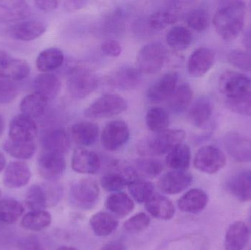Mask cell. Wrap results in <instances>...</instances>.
I'll return each instance as SVG.
<instances>
[{
    "instance_id": "cell-1",
    "label": "cell",
    "mask_w": 251,
    "mask_h": 250,
    "mask_svg": "<svg viewBox=\"0 0 251 250\" xmlns=\"http://www.w3.org/2000/svg\"><path fill=\"white\" fill-rule=\"evenodd\" d=\"M245 16L244 1H223L214 16L215 30L223 39L233 41L240 35L244 27Z\"/></svg>"
},
{
    "instance_id": "cell-2",
    "label": "cell",
    "mask_w": 251,
    "mask_h": 250,
    "mask_svg": "<svg viewBox=\"0 0 251 250\" xmlns=\"http://www.w3.org/2000/svg\"><path fill=\"white\" fill-rule=\"evenodd\" d=\"M185 137V132L181 129H167L140 141L138 151L146 157L164 155L176 145L182 143Z\"/></svg>"
},
{
    "instance_id": "cell-3",
    "label": "cell",
    "mask_w": 251,
    "mask_h": 250,
    "mask_svg": "<svg viewBox=\"0 0 251 250\" xmlns=\"http://www.w3.org/2000/svg\"><path fill=\"white\" fill-rule=\"evenodd\" d=\"M62 195L63 189L56 183L32 185L26 192L25 204L31 211H40L55 205Z\"/></svg>"
},
{
    "instance_id": "cell-4",
    "label": "cell",
    "mask_w": 251,
    "mask_h": 250,
    "mask_svg": "<svg viewBox=\"0 0 251 250\" xmlns=\"http://www.w3.org/2000/svg\"><path fill=\"white\" fill-rule=\"evenodd\" d=\"M127 108V103L121 95L114 93H106L90 104L84 115L88 118H110L119 115Z\"/></svg>"
},
{
    "instance_id": "cell-5",
    "label": "cell",
    "mask_w": 251,
    "mask_h": 250,
    "mask_svg": "<svg viewBox=\"0 0 251 250\" xmlns=\"http://www.w3.org/2000/svg\"><path fill=\"white\" fill-rule=\"evenodd\" d=\"M138 179L135 169L125 163L116 161L101 176V184L108 192H119Z\"/></svg>"
},
{
    "instance_id": "cell-6",
    "label": "cell",
    "mask_w": 251,
    "mask_h": 250,
    "mask_svg": "<svg viewBox=\"0 0 251 250\" xmlns=\"http://www.w3.org/2000/svg\"><path fill=\"white\" fill-rule=\"evenodd\" d=\"M67 85L69 92L74 98L83 99L97 89L99 79L89 69L74 68L69 72Z\"/></svg>"
},
{
    "instance_id": "cell-7",
    "label": "cell",
    "mask_w": 251,
    "mask_h": 250,
    "mask_svg": "<svg viewBox=\"0 0 251 250\" xmlns=\"http://www.w3.org/2000/svg\"><path fill=\"white\" fill-rule=\"evenodd\" d=\"M166 56V50L162 44H146L137 53L136 66L142 74H154L163 67Z\"/></svg>"
},
{
    "instance_id": "cell-8",
    "label": "cell",
    "mask_w": 251,
    "mask_h": 250,
    "mask_svg": "<svg viewBox=\"0 0 251 250\" xmlns=\"http://www.w3.org/2000/svg\"><path fill=\"white\" fill-rule=\"evenodd\" d=\"M100 187L95 181L83 179L72 185L69 200L73 206L80 209H91L100 198Z\"/></svg>"
},
{
    "instance_id": "cell-9",
    "label": "cell",
    "mask_w": 251,
    "mask_h": 250,
    "mask_svg": "<svg viewBox=\"0 0 251 250\" xmlns=\"http://www.w3.org/2000/svg\"><path fill=\"white\" fill-rule=\"evenodd\" d=\"M219 90L227 99L251 94V78L236 71H226L219 79Z\"/></svg>"
},
{
    "instance_id": "cell-10",
    "label": "cell",
    "mask_w": 251,
    "mask_h": 250,
    "mask_svg": "<svg viewBox=\"0 0 251 250\" xmlns=\"http://www.w3.org/2000/svg\"><path fill=\"white\" fill-rule=\"evenodd\" d=\"M226 164V157L219 148L212 145L202 147L195 156L194 167L206 174H215Z\"/></svg>"
},
{
    "instance_id": "cell-11",
    "label": "cell",
    "mask_w": 251,
    "mask_h": 250,
    "mask_svg": "<svg viewBox=\"0 0 251 250\" xmlns=\"http://www.w3.org/2000/svg\"><path fill=\"white\" fill-rule=\"evenodd\" d=\"M129 136V129L126 122L121 120H112L103 129L101 144L107 151H116L126 144Z\"/></svg>"
},
{
    "instance_id": "cell-12",
    "label": "cell",
    "mask_w": 251,
    "mask_h": 250,
    "mask_svg": "<svg viewBox=\"0 0 251 250\" xmlns=\"http://www.w3.org/2000/svg\"><path fill=\"white\" fill-rule=\"evenodd\" d=\"M37 167L40 176L46 180H57L63 176L66 170L64 155L43 151L38 157Z\"/></svg>"
},
{
    "instance_id": "cell-13",
    "label": "cell",
    "mask_w": 251,
    "mask_h": 250,
    "mask_svg": "<svg viewBox=\"0 0 251 250\" xmlns=\"http://www.w3.org/2000/svg\"><path fill=\"white\" fill-rule=\"evenodd\" d=\"M142 81V73L137 68L122 66L110 72L107 76V85L121 91L135 89Z\"/></svg>"
},
{
    "instance_id": "cell-14",
    "label": "cell",
    "mask_w": 251,
    "mask_h": 250,
    "mask_svg": "<svg viewBox=\"0 0 251 250\" xmlns=\"http://www.w3.org/2000/svg\"><path fill=\"white\" fill-rule=\"evenodd\" d=\"M30 68L25 60L16 58L0 50V78L22 80L29 76Z\"/></svg>"
},
{
    "instance_id": "cell-15",
    "label": "cell",
    "mask_w": 251,
    "mask_h": 250,
    "mask_svg": "<svg viewBox=\"0 0 251 250\" xmlns=\"http://www.w3.org/2000/svg\"><path fill=\"white\" fill-rule=\"evenodd\" d=\"M38 126L34 119L24 114L15 116L9 126V139L21 142L35 141Z\"/></svg>"
},
{
    "instance_id": "cell-16",
    "label": "cell",
    "mask_w": 251,
    "mask_h": 250,
    "mask_svg": "<svg viewBox=\"0 0 251 250\" xmlns=\"http://www.w3.org/2000/svg\"><path fill=\"white\" fill-rule=\"evenodd\" d=\"M193 182V177L186 171L173 170L164 174L158 182V187L162 193L176 195L187 189Z\"/></svg>"
},
{
    "instance_id": "cell-17",
    "label": "cell",
    "mask_w": 251,
    "mask_h": 250,
    "mask_svg": "<svg viewBox=\"0 0 251 250\" xmlns=\"http://www.w3.org/2000/svg\"><path fill=\"white\" fill-rule=\"evenodd\" d=\"M178 74L169 71L156 79L148 90V99L152 103H160L168 100L177 87Z\"/></svg>"
},
{
    "instance_id": "cell-18",
    "label": "cell",
    "mask_w": 251,
    "mask_h": 250,
    "mask_svg": "<svg viewBox=\"0 0 251 250\" xmlns=\"http://www.w3.org/2000/svg\"><path fill=\"white\" fill-rule=\"evenodd\" d=\"M224 145L230 157L236 161H251V138L233 132L224 137Z\"/></svg>"
},
{
    "instance_id": "cell-19",
    "label": "cell",
    "mask_w": 251,
    "mask_h": 250,
    "mask_svg": "<svg viewBox=\"0 0 251 250\" xmlns=\"http://www.w3.org/2000/svg\"><path fill=\"white\" fill-rule=\"evenodd\" d=\"M215 53L206 47H201L195 50L189 57L187 70L193 77H201L206 74L214 65Z\"/></svg>"
},
{
    "instance_id": "cell-20",
    "label": "cell",
    "mask_w": 251,
    "mask_h": 250,
    "mask_svg": "<svg viewBox=\"0 0 251 250\" xmlns=\"http://www.w3.org/2000/svg\"><path fill=\"white\" fill-rule=\"evenodd\" d=\"M101 167V160L97 153L84 148L75 149L72 159V167L81 174H95Z\"/></svg>"
},
{
    "instance_id": "cell-21",
    "label": "cell",
    "mask_w": 251,
    "mask_h": 250,
    "mask_svg": "<svg viewBox=\"0 0 251 250\" xmlns=\"http://www.w3.org/2000/svg\"><path fill=\"white\" fill-rule=\"evenodd\" d=\"M30 178V169L26 163L13 161L6 167L3 176V183L4 186L10 189H18L26 186Z\"/></svg>"
},
{
    "instance_id": "cell-22",
    "label": "cell",
    "mask_w": 251,
    "mask_h": 250,
    "mask_svg": "<svg viewBox=\"0 0 251 250\" xmlns=\"http://www.w3.org/2000/svg\"><path fill=\"white\" fill-rule=\"evenodd\" d=\"M47 30L45 24L38 20L17 22L8 29V34L13 39L30 41L41 37Z\"/></svg>"
},
{
    "instance_id": "cell-23",
    "label": "cell",
    "mask_w": 251,
    "mask_h": 250,
    "mask_svg": "<svg viewBox=\"0 0 251 250\" xmlns=\"http://www.w3.org/2000/svg\"><path fill=\"white\" fill-rule=\"evenodd\" d=\"M250 231L246 223L237 221L230 225L224 240L225 250H243L249 244Z\"/></svg>"
},
{
    "instance_id": "cell-24",
    "label": "cell",
    "mask_w": 251,
    "mask_h": 250,
    "mask_svg": "<svg viewBox=\"0 0 251 250\" xmlns=\"http://www.w3.org/2000/svg\"><path fill=\"white\" fill-rule=\"evenodd\" d=\"M27 2L20 0H0V23L19 22L27 16Z\"/></svg>"
},
{
    "instance_id": "cell-25",
    "label": "cell",
    "mask_w": 251,
    "mask_h": 250,
    "mask_svg": "<svg viewBox=\"0 0 251 250\" xmlns=\"http://www.w3.org/2000/svg\"><path fill=\"white\" fill-rule=\"evenodd\" d=\"M41 146L43 151L58 153L64 155L70 148V138L64 129H53L43 136Z\"/></svg>"
},
{
    "instance_id": "cell-26",
    "label": "cell",
    "mask_w": 251,
    "mask_h": 250,
    "mask_svg": "<svg viewBox=\"0 0 251 250\" xmlns=\"http://www.w3.org/2000/svg\"><path fill=\"white\" fill-rule=\"evenodd\" d=\"M208 202L209 197L204 191L192 189L180 198L178 207L183 212L197 214L206 208Z\"/></svg>"
},
{
    "instance_id": "cell-27",
    "label": "cell",
    "mask_w": 251,
    "mask_h": 250,
    "mask_svg": "<svg viewBox=\"0 0 251 250\" xmlns=\"http://www.w3.org/2000/svg\"><path fill=\"white\" fill-rule=\"evenodd\" d=\"M145 208L151 216L159 220H170L175 215L176 208L173 203L159 194H153L145 204Z\"/></svg>"
},
{
    "instance_id": "cell-28",
    "label": "cell",
    "mask_w": 251,
    "mask_h": 250,
    "mask_svg": "<svg viewBox=\"0 0 251 250\" xmlns=\"http://www.w3.org/2000/svg\"><path fill=\"white\" fill-rule=\"evenodd\" d=\"M228 189L230 193L241 202L251 201V172H240L232 176L228 182Z\"/></svg>"
},
{
    "instance_id": "cell-29",
    "label": "cell",
    "mask_w": 251,
    "mask_h": 250,
    "mask_svg": "<svg viewBox=\"0 0 251 250\" xmlns=\"http://www.w3.org/2000/svg\"><path fill=\"white\" fill-rule=\"evenodd\" d=\"M34 91L48 101L57 97L61 90V82L55 75L43 73L38 75L33 81Z\"/></svg>"
},
{
    "instance_id": "cell-30",
    "label": "cell",
    "mask_w": 251,
    "mask_h": 250,
    "mask_svg": "<svg viewBox=\"0 0 251 250\" xmlns=\"http://www.w3.org/2000/svg\"><path fill=\"white\" fill-rule=\"evenodd\" d=\"M100 135V128L93 122L81 121L72 127L74 139L82 146H91L97 142Z\"/></svg>"
},
{
    "instance_id": "cell-31",
    "label": "cell",
    "mask_w": 251,
    "mask_h": 250,
    "mask_svg": "<svg viewBox=\"0 0 251 250\" xmlns=\"http://www.w3.org/2000/svg\"><path fill=\"white\" fill-rule=\"evenodd\" d=\"M64 54L60 48L55 47L44 49L36 59V67L42 73H50L61 67L64 63Z\"/></svg>"
},
{
    "instance_id": "cell-32",
    "label": "cell",
    "mask_w": 251,
    "mask_h": 250,
    "mask_svg": "<svg viewBox=\"0 0 251 250\" xmlns=\"http://www.w3.org/2000/svg\"><path fill=\"white\" fill-rule=\"evenodd\" d=\"M105 206L112 214L119 218H124L132 212L134 204L132 200L125 192H119L107 197Z\"/></svg>"
},
{
    "instance_id": "cell-33",
    "label": "cell",
    "mask_w": 251,
    "mask_h": 250,
    "mask_svg": "<svg viewBox=\"0 0 251 250\" xmlns=\"http://www.w3.org/2000/svg\"><path fill=\"white\" fill-rule=\"evenodd\" d=\"M193 91L187 83L176 87L171 96L168 98V104L170 110L179 114L188 108L193 100Z\"/></svg>"
},
{
    "instance_id": "cell-34",
    "label": "cell",
    "mask_w": 251,
    "mask_h": 250,
    "mask_svg": "<svg viewBox=\"0 0 251 250\" xmlns=\"http://www.w3.org/2000/svg\"><path fill=\"white\" fill-rule=\"evenodd\" d=\"M191 160V152L188 145L180 143L174 146L168 154L166 164L169 168L178 171H186Z\"/></svg>"
},
{
    "instance_id": "cell-35",
    "label": "cell",
    "mask_w": 251,
    "mask_h": 250,
    "mask_svg": "<svg viewBox=\"0 0 251 250\" xmlns=\"http://www.w3.org/2000/svg\"><path fill=\"white\" fill-rule=\"evenodd\" d=\"M213 106L209 98H200L190 107L188 113L189 120L196 127H203L210 118Z\"/></svg>"
},
{
    "instance_id": "cell-36",
    "label": "cell",
    "mask_w": 251,
    "mask_h": 250,
    "mask_svg": "<svg viewBox=\"0 0 251 250\" xmlns=\"http://www.w3.org/2000/svg\"><path fill=\"white\" fill-rule=\"evenodd\" d=\"M91 229L100 237L110 236L117 229L119 222L116 217L107 212H99L90 220Z\"/></svg>"
},
{
    "instance_id": "cell-37",
    "label": "cell",
    "mask_w": 251,
    "mask_h": 250,
    "mask_svg": "<svg viewBox=\"0 0 251 250\" xmlns=\"http://www.w3.org/2000/svg\"><path fill=\"white\" fill-rule=\"evenodd\" d=\"M48 101L42 95L33 92L22 98L20 103V110L22 114L32 119L38 118L45 113Z\"/></svg>"
},
{
    "instance_id": "cell-38",
    "label": "cell",
    "mask_w": 251,
    "mask_h": 250,
    "mask_svg": "<svg viewBox=\"0 0 251 250\" xmlns=\"http://www.w3.org/2000/svg\"><path fill=\"white\" fill-rule=\"evenodd\" d=\"M51 223V214L44 210L31 211L24 216L21 225L29 231H41L48 227Z\"/></svg>"
},
{
    "instance_id": "cell-39",
    "label": "cell",
    "mask_w": 251,
    "mask_h": 250,
    "mask_svg": "<svg viewBox=\"0 0 251 250\" xmlns=\"http://www.w3.org/2000/svg\"><path fill=\"white\" fill-rule=\"evenodd\" d=\"M3 148L7 154L13 158L26 160L32 158L36 151L35 141L21 142L7 139L3 143Z\"/></svg>"
},
{
    "instance_id": "cell-40",
    "label": "cell",
    "mask_w": 251,
    "mask_h": 250,
    "mask_svg": "<svg viewBox=\"0 0 251 250\" xmlns=\"http://www.w3.org/2000/svg\"><path fill=\"white\" fill-rule=\"evenodd\" d=\"M192 41L193 35L191 32L184 26H174L167 34V44L176 51L187 49L191 44Z\"/></svg>"
},
{
    "instance_id": "cell-41",
    "label": "cell",
    "mask_w": 251,
    "mask_h": 250,
    "mask_svg": "<svg viewBox=\"0 0 251 250\" xmlns=\"http://www.w3.org/2000/svg\"><path fill=\"white\" fill-rule=\"evenodd\" d=\"M146 123L149 130L153 133H160L168 129L169 116L164 109L153 107L146 113Z\"/></svg>"
},
{
    "instance_id": "cell-42",
    "label": "cell",
    "mask_w": 251,
    "mask_h": 250,
    "mask_svg": "<svg viewBox=\"0 0 251 250\" xmlns=\"http://www.w3.org/2000/svg\"><path fill=\"white\" fill-rule=\"evenodd\" d=\"M24 211L23 205L19 201L11 199L0 201V223L13 224L22 217Z\"/></svg>"
},
{
    "instance_id": "cell-43",
    "label": "cell",
    "mask_w": 251,
    "mask_h": 250,
    "mask_svg": "<svg viewBox=\"0 0 251 250\" xmlns=\"http://www.w3.org/2000/svg\"><path fill=\"white\" fill-rule=\"evenodd\" d=\"M128 189L133 199L138 204H146L154 194L153 183L140 178L128 185Z\"/></svg>"
},
{
    "instance_id": "cell-44",
    "label": "cell",
    "mask_w": 251,
    "mask_h": 250,
    "mask_svg": "<svg viewBox=\"0 0 251 250\" xmlns=\"http://www.w3.org/2000/svg\"><path fill=\"white\" fill-rule=\"evenodd\" d=\"M135 170L138 175L146 179H154L162 173L163 165L159 160L150 157L139 159L135 161Z\"/></svg>"
},
{
    "instance_id": "cell-45",
    "label": "cell",
    "mask_w": 251,
    "mask_h": 250,
    "mask_svg": "<svg viewBox=\"0 0 251 250\" xmlns=\"http://www.w3.org/2000/svg\"><path fill=\"white\" fill-rule=\"evenodd\" d=\"M187 23L193 30L202 32L206 30L210 24L209 13L203 8L191 10L187 16Z\"/></svg>"
},
{
    "instance_id": "cell-46",
    "label": "cell",
    "mask_w": 251,
    "mask_h": 250,
    "mask_svg": "<svg viewBox=\"0 0 251 250\" xmlns=\"http://www.w3.org/2000/svg\"><path fill=\"white\" fill-rule=\"evenodd\" d=\"M177 22V16L169 11H156L149 19V24L155 30H163Z\"/></svg>"
},
{
    "instance_id": "cell-47",
    "label": "cell",
    "mask_w": 251,
    "mask_h": 250,
    "mask_svg": "<svg viewBox=\"0 0 251 250\" xmlns=\"http://www.w3.org/2000/svg\"><path fill=\"white\" fill-rule=\"evenodd\" d=\"M174 244L170 250H205L207 245L206 239L201 236L181 238Z\"/></svg>"
},
{
    "instance_id": "cell-48",
    "label": "cell",
    "mask_w": 251,
    "mask_h": 250,
    "mask_svg": "<svg viewBox=\"0 0 251 250\" xmlns=\"http://www.w3.org/2000/svg\"><path fill=\"white\" fill-rule=\"evenodd\" d=\"M228 60L234 67L251 72V52L244 50L234 49L229 51Z\"/></svg>"
},
{
    "instance_id": "cell-49",
    "label": "cell",
    "mask_w": 251,
    "mask_h": 250,
    "mask_svg": "<svg viewBox=\"0 0 251 250\" xmlns=\"http://www.w3.org/2000/svg\"><path fill=\"white\" fill-rule=\"evenodd\" d=\"M150 223V217L146 213L140 212L128 219L124 226L129 233H140L148 228Z\"/></svg>"
},
{
    "instance_id": "cell-50",
    "label": "cell",
    "mask_w": 251,
    "mask_h": 250,
    "mask_svg": "<svg viewBox=\"0 0 251 250\" xmlns=\"http://www.w3.org/2000/svg\"><path fill=\"white\" fill-rule=\"evenodd\" d=\"M226 104L234 113L242 115L251 116V94L241 98L227 99Z\"/></svg>"
},
{
    "instance_id": "cell-51",
    "label": "cell",
    "mask_w": 251,
    "mask_h": 250,
    "mask_svg": "<svg viewBox=\"0 0 251 250\" xmlns=\"http://www.w3.org/2000/svg\"><path fill=\"white\" fill-rule=\"evenodd\" d=\"M17 95V85L10 79L0 78V104L11 103Z\"/></svg>"
},
{
    "instance_id": "cell-52",
    "label": "cell",
    "mask_w": 251,
    "mask_h": 250,
    "mask_svg": "<svg viewBox=\"0 0 251 250\" xmlns=\"http://www.w3.org/2000/svg\"><path fill=\"white\" fill-rule=\"evenodd\" d=\"M101 51L109 57H117L122 52V47L120 43L116 40H107L101 44Z\"/></svg>"
},
{
    "instance_id": "cell-53",
    "label": "cell",
    "mask_w": 251,
    "mask_h": 250,
    "mask_svg": "<svg viewBox=\"0 0 251 250\" xmlns=\"http://www.w3.org/2000/svg\"><path fill=\"white\" fill-rule=\"evenodd\" d=\"M19 250H44V248L36 237L29 236L21 241Z\"/></svg>"
},
{
    "instance_id": "cell-54",
    "label": "cell",
    "mask_w": 251,
    "mask_h": 250,
    "mask_svg": "<svg viewBox=\"0 0 251 250\" xmlns=\"http://www.w3.org/2000/svg\"><path fill=\"white\" fill-rule=\"evenodd\" d=\"M34 3L40 10L44 11H51L57 8L60 2L56 0H38Z\"/></svg>"
},
{
    "instance_id": "cell-55",
    "label": "cell",
    "mask_w": 251,
    "mask_h": 250,
    "mask_svg": "<svg viewBox=\"0 0 251 250\" xmlns=\"http://www.w3.org/2000/svg\"><path fill=\"white\" fill-rule=\"evenodd\" d=\"M88 3V1H82V0H69V1H64L63 7L67 11L73 12L80 10L81 8L85 7Z\"/></svg>"
},
{
    "instance_id": "cell-56",
    "label": "cell",
    "mask_w": 251,
    "mask_h": 250,
    "mask_svg": "<svg viewBox=\"0 0 251 250\" xmlns=\"http://www.w3.org/2000/svg\"><path fill=\"white\" fill-rule=\"evenodd\" d=\"M101 250H127L125 244L119 241L110 242L106 244L101 248Z\"/></svg>"
},
{
    "instance_id": "cell-57",
    "label": "cell",
    "mask_w": 251,
    "mask_h": 250,
    "mask_svg": "<svg viewBox=\"0 0 251 250\" xmlns=\"http://www.w3.org/2000/svg\"><path fill=\"white\" fill-rule=\"evenodd\" d=\"M243 41H244V44L245 45H246V46H247L248 48L251 49V27L247 31L246 35H245Z\"/></svg>"
},
{
    "instance_id": "cell-58",
    "label": "cell",
    "mask_w": 251,
    "mask_h": 250,
    "mask_svg": "<svg viewBox=\"0 0 251 250\" xmlns=\"http://www.w3.org/2000/svg\"><path fill=\"white\" fill-rule=\"evenodd\" d=\"M6 165V159L4 154L0 152V173L4 170Z\"/></svg>"
},
{
    "instance_id": "cell-59",
    "label": "cell",
    "mask_w": 251,
    "mask_h": 250,
    "mask_svg": "<svg viewBox=\"0 0 251 250\" xmlns=\"http://www.w3.org/2000/svg\"><path fill=\"white\" fill-rule=\"evenodd\" d=\"M4 120H3L2 117L0 115V136H1V134L3 133V131H4Z\"/></svg>"
},
{
    "instance_id": "cell-60",
    "label": "cell",
    "mask_w": 251,
    "mask_h": 250,
    "mask_svg": "<svg viewBox=\"0 0 251 250\" xmlns=\"http://www.w3.org/2000/svg\"><path fill=\"white\" fill-rule=\"evenodd\" d=\"M57 250H77L75 249V248H72V247L63 246L60 247Z\"/></svg>"
},
{
    "instance_id": "cell-61",
    "label": "cell",
    "mask_w": 251,
    "mask_h": 250,
    "mask_svg": "<svg viewBox=\"0 0 251 250\" xmlns=\"http://www.w3.org/2000/svg\"><path fill=\"white\" fill-rule=\"evenodd\" d=\"M1 189H0V197H1Z\"/></svg>"
},
{
    "instance_id": "cell-62",
    "label": "cell",
    "mask_w": 251,
    "mask_h": 250,
    "mask_svg": "<svg viewBox=\"0 0 251 250\" xmlns=\"http://www.w3.org/2000/svg\"></svg>"
}]
</instances>
